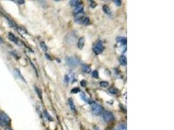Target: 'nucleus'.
<instances>
[{"label":"nucleus","mask_w":174,"mask_h":130,"mask_svg":"<svg viewBox=\"0 0 174 130\" xmlns=\"http://www.w3.org/2000/svg\"><path fill=\"white\" fill-rule=\"evenodd\" d=\"M100 85L102 87H106L109 85V83L107 81H101L100 82Z\"/></svg>","instance_id":"nucleus-20"},{"label":"nucleus","mask_w":174,"mask_h":130,"mask_svg":"<svg viewBox=\"0 0 174 130\" xmlns=\"http://www.w3.org/2000/svg\"><path fill=\"white\" fill-rule=\"evenodd\" d=\"M80 89H78V88H75V89L71 90V93H78V92H80Z\"/></svg>","instance_id":"nucleus-26"},{"label":"nucleus","mask_w":174,"mask_h":130,"mask_svg":"<svg viewBox=\"0 0 174 130\" xmlns=\"http://www.w3.org/2000/svg\"><path fill=\"white\" fill-rule=\"evenodd\" d=\"M41 47L44 51H47L48 50V47L47 46V45L45 44V43L43 42L41 43Z\"/></svg>","instance_id":"nucleus-23"},{"label":"nucleus","mask_w":174,"mask_h":130,"mask_svg":"<svg viewBox=\"0 0 174 130\" xmlns=\"http://www.w3.org/2000/svg\"><path fill=\"white\" fill-rule=\"evenodd\" d=\"M13 73H14V75L16 77H17V78L20 79V80H23L24 81H25V80L24 79V77H22V74L20 73L19 70L15 69L14 70V71H13Z\"/></svg>","instance_id":"nucleus-8"},{"label":"nucleus","mask_w":174,"mask_h":130,"mask_svg":"<svg viewBox=\"0 0 174 130\" xmlns=\"http://www.w3.org/2000/svg\"><path fill=\"white\" fill-rule=\"evenodd\" d=\"M16 2H18L19 4H24V1H16Z\"/></svg>","instance_id":"nucleus-32"},{"label":"nucleus","mask_w":174,"mask_h":130,"mask_svg":"<svg viewBox=\"0 0 174 130\" xmlns=\"http://www.w3.org/2000/svg\"><path fill=\"white\" fill-rule=\"evenodd\" d=\"M83 7L82 5H80V6H78L77 7H76L74 10V14H76L78 13H80L81 12H82L83 11Z\"/></svg>","instance_id":"nucleus-14"},{"label":"nucleus","mask_w":174,"mask_h":130,"mask_svg":"<svg viewBox=\"0 0 174 130\" xmlns=\"http://www.w3.org/2000/svg\"><path fill=\"white\" fill-rule=\"evenodd\" d=\"M36 91L37 93V94H38V96L39 97V98H40L41 99H42V93H41V89L36 87Z\"/></svg>","instance_id":"nucleus-25"},{"label":"nucleus","mask_w":174,"mask_h":130,"mask_svg":"<svg viewBox=\"0 0 174 130\" xmlns=\"http://www.w3.org/2000/svg\"><path fill=\"white\" fill-rule=\"evenodd\" d=\"M69 3L72 7L76 8L78 6H80V5H81L82 2L80 1H77V0H72V1L69 2Z\"/></svg>","instance_id":"nucleus-10"},{"label":"nucleus","mask_w":174,"mask_h":130,"mask_svg":"<svg viewBox=\"0 0 174 130\" xmlns=\"http://www.w3.org/2000/svg\"><path fill=\"white\" fill-rule=\"evenodd\" d=\"M89 22H90V20H89V18L88 17H85V18H83V20H82V23L84 25H87L89 24Z\"/></svg>","instance_id":"nucleus-16"},{"label":"nucleus","mask_w":174,"mask_h":130,"mask_svg":"<svg viewBox=\"0 0 174 130\" xmlns=\"http://www.w3.org/2000/svg\"><path fill=\"white\" fill-rule=\"evenodd\" d=\"M67 63L70 66H77L80 65V60L76 57H67Z\"/></svg>","instance_id":"nucleus-4"},{"label":"nucleus","mask_w":174,"mask_h":130,"mask_svg":"<svg viewBox=\"0 0 174 130\" xmlns=\"http://www.w3.org/2000/svg\"><path fill=\"white\" fill-rule=\"evenodd\" d=\"M17 30H18V33L20 34V35H26L27 34V33H26V31L24 30H23V29H22V28H18L17 29Z\"/></svg>","instance_id":"nucleus-21"},{"label":"nucleus","mask_w":174,"mask_h":130,"mask_svg":"<svg viewBox=\"0 0 174 130\" xmlns=\"http://www.w3.org/2000/svg\"><path fill=\"white\" fill-rule=\"evenodd\" d=\"M113 130H115V129H113Z\"/></svg>","instance_id":"nucleus-34"},{"label":"nucleus","mask_w":174,"mask_h":130,"mask_svg":"<svg viewBox=\"0 0 174 130\" xmlns=\"http://www.w3.org/2000/svg\"><path fill=\"white\" fill-rule=\"evenodd\" d=\"M89 2H90V5H91V7L92 8H95V7H96V3H95V2L94 1H89Z\"/></svg>","instance_id":"nucleus-28"},{"label":"nucleus","mask_w":174,"mask_h":130,"mask_svg":"<svg viewBox=\"0 0 174 130\" xmlns=\"http://www.w3.org/2000/svg\"><path fill=\"white\" fill-rule=\"evenodd\" d=\"M84 43H85V39L83 37L79 38V40L78 41V48L80 49H82L84 46Z\"/></svg>","instance_id":"nucleus-9"},{"label":"nucleus","mask_w":174,"mask_h":130,"mask_svg":"<svg viewBox=\"0 0 174 130\" xmlns=\"http://www.w3.org/2000/svg\"><path fill=\"white\" fill-rule=\"evenodd\" d=\"M104 49V47L103 46L102 41H97L94 44V46L93 47V52L96 55H99L101 53H103Z\"/></svg>","instance_id":"nucleus-3"},{"label":"nucleus","mask_w":174,"mask_h":130,"mask_svg":"<svg viewBox=\"0 0 174 130\" xmlns=\"http://www.w3.org/2000/svg\"><path fill=\"white\" fill-rule=\"evenodd\" d=\"M44 113H45V115L47 116V118L48 120H52V118H51V116H50L48 114V112H47V111H44Z\"/></svg>","instance_id":"nucleus-30"},{"label":"nucleus","mask_w":174,"mask_h":130,"mask_svg":"<svg viewBox=\"0 0 174 130\" xmlns=\"http://www.w3.org/2000/svg\"><path fill=\"white\" fill-rule=\"evenodd\" d=\"M103 119L105 122H109L113 120L114 119V116L112 112L110 111H105L103 112Z\"/></svg>","instance_id":"nucleus-5"},{"label":"nucleus","mask_w":174,"mask_h":130,"mask_svg":"<svg viewBox=\"0 0 174 130\" xmlns=\"http://www.w3.org/2000/svg\"><path fill=\"white\" fill-rule=\"evenodd\" d=\"M68 101H69V105H70L71 109L72 111H75V104H74L73 100H72V98H69Z\"/></svg>","instance_id":"nucleus-15"},{"label":"nucleus","mask_w":174,"mask_h":130,"mask_svg":"<svg viewBox=\"0 0 174 130\" xmlns=\"http://www.w3.org/2000/svg\"><path fill=\"white\" fill-rule=\"evenodd\" d=\"M118 130H127V126L125 124H120L118 126Z\"/></svg>","instance_id":"nucleus-22"},{"label":"nucleus","mask_w":174,"mask_h":130,"mask_svg":"<svg viewBox=\"0 0 174 130\" xmlns=\"http://www.w3.org/2000/svg\"><path fill=\"white\" fill-rule=\"evenodd\" d=\"M80 98H81V99H82V100H83L84 101H87V102H88L89 100H88L87 98L86 97V94H84L83 93H81V94H80Z\"/></svg>","instance_id":"nucleus-19"},{"label":"nucleus","mask_w":174,"mask_h":130,"mask_svg":"<svg viewBox=\"0 0 174 130\" xmlns=\"http://www.w3.org/2000/svg\"><path fill=\"white\" fill-rule=\"evenodd\" d=\"M103 9L104 12L106 14L110 16H111L112 15L111 10V9H110V8L108 6H107V5H104Z\"/></svg>","instance_id":"nucleus-12"},{"label":"nucleus","mask_w":174,"mask_h":130,"mask_svg":"<svg viewBox=\"0 0 174 130\" xmlns=\"http://www.w3.org/2000/svg\"><path fill=\"white\" fill-rule=\"evenodd\" d=\"M9 40L10 41H12L14 44H18V43H19L18 38L16 37L13 33H10V32L9 33Z\"/></svg>","instance_id":"nucleus-6"},{"label":"nucleus","mask_w":174,"mask_h":130,"mask_svg":"<svg viewBox=\"0 0 174 130\" xmlns=\"http://www.w3.org/2000/svg\"><path fill=\"white\" fill-rule=\"evenodd\" d=\"M109 91H110V93L113 94H116L118 93V90H117L115 88H114V87H111L109 89Z\"/></svg>","instance_id":"nucleus-17"},{"label":"nucleus","mask_w":174,"mask_h":130,"mask_svg":"<svg viewBox=\"0 0 174 130\" xmlns=\"http://www.w3.org/2000/svg\"><path fill=\"white\" fill-rule=\"evenodd\" d=\"M83 16H84V13L82 11V12H81L80 13H78V14H75V20L77 22H80V21L82 22V20L83 18Z\"/></svg>","instance_id":"nucleus-7"},{"label":"nucleus","mask_w":174,"mask_h":130,"mask_svg":"<svg viewBox=\"0 0 174 130\" xmlns=\"http://www.w3.org/2000/svg\"><path fill=\"white\" fill-rule=\"evenodd\" d=\"M114 2L117 6H121V1H120V0H115Z\"/></svg>","instance_id":"nucleus-27"},{"label":"nucleus","mask_w":174,"mask_h":130,"mask_svg":"<svg viewBox=\"0 0 174 130\" xmlns=\"http://www.w3.org/2000/svg\"><path fill=\"white\" fill-rule=\"evenodd\" d=\"M92 76L95 78H99V72L97 70H94L92 72Z\"/></svg>","instance_id":"nucleus-24"},{"label":"nucleus","mask_w":174,"mask_h":130,"mask_svg":"<svg viewBox=\"0 0 174 130\" xmlns=\"http://www.w3.org/2000/svg\"><path fill=\"white\" fill-rule=\"evenodd\" d=\"M88 102L89 103V104L91 105L92 111H93V113L95 115H99L102 113V112L103 111V108L102 106H101L99 104H98L97 103L95 102V101H89V100Z\"/></svg>","instance_id":"nucleus-2"},{"label":"nucleus","mask_w":174,"mask_h":130,"mask_svg":"<svg viewBox=\"0 0 174 130\" xmlns=\"http://www.w3.org/2000/svg\"><path fill=\"white\" fill-rule=\"evenodd\" d=\"M64 81H65V83H68V82H69V76H67V75H65V77H64Z\"/></svg>","instance_id":"nucleus-29"},{"label":"nucleus","mask_w":174,"mask_h":130,"mask_svg":"<svg viewBox=\"0 0 174 130\" xmlns=\"http://www.w3.org/2000/svg\"><path fill=\"white\" fill-rule=\"evenodd\" d=\"M119 63L121 64V65L122 66H126L127 63V58L124 55H121V57H119Z\"/></svg>","instance_id":"nucleus-11"},{"label":"nucleus","mask_w":174,"mask_h":130,"mask_svg":"<svg viewBox=\"0 0 174 130\" xmlns=\"http://www.w3.org/2000/svg\"><path fill=\"white\" fill-rule=\"evenodd\" d=\"M122 45H126L127 44V38L125 37H121L120 39L118 40Z\"/></svg>","instance_id":"nucleus-18"},{"label":"nucleus","mask_w":174,"mask_h":130,"mask_svg":"<svg viewBox=\"0 0 174 130\" xmlns=\"http://www.w3.org/2000/svg\"><path fill=\"white\" fill-rule=\"evenodd\" d=\"M80 84H81V85H82L83 87L86 86V82L85 80H82V81L80 82Z\"/></svg>","instance_id":"nucleus-31"},{"label":"nucleus","mask_w":174,"mask_h":130,"mask_svg":"<svg viewBox=\"0 0 174 130\" xmlns=\"http://www.w3.org/2000/svg\"><path fill=\"white\" fill-rule=\"evenodd\" d=\"M11 120L4 112H0V126L7 127L10 124Z\"/></svg>","instance_id":"nucleus-1"},{"label":"nucleus","mask_w":174,"mask_h":130,"mask_svg":"<svg viewBox=\"0 0 174 130\" xmlns=\"http://www.w3.org/2000/svg\"><path fill=\"white\" fill-rule=\"evenodd\" d=\"M6 130H12V129H10V128H7V129H6Z\"/></svg>","instance_id":"nucleus-33"},{"label":"nucleus","mask_w":174,"mask_h":130,"mask_svg":"<svg viewBox=\"0 0 174 130\" xmlns=\"http://www.w3.org/2000/svg\"><path fill=\"white\" fill-rule=\"evenodd\" d=\"M82 70H83V72L89 73L91 72V67L89 66V65H82Z\"/></svg>","instance_id":"nucleus-13"}]
</instances>
